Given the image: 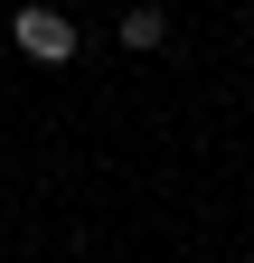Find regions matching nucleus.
I'll return each mask as SVG.
<instances>
[{"label": "nucleus", "mask_w": 254, "mask_h": 263, "mask_svg": "<svg viewBox=\"0 0 254 263\" xmlns=\"http://www.w3.org/2000/svg\"><path fill=\"white\" fill-rule=\"evenodd\" d=\"M10 38L38 57V66H66V57H76V28H66V10H19V28H10Z\"/></svg>", "instance_id": "1"}, {"label": "nucleus", "mask_w": 254, "mask_h": 263, "mask_svg": "<svg viewBox=\"0 0 254 263\" xmlns=\"http://www.w3.org/2000/svg\"><path fill=\"white\" fill-rule=\"evenodd\" d=\"M122 47H160V10H132V19H122Z\"/></svg>", "instance_id": "2"}]
</instances>
